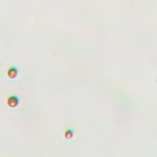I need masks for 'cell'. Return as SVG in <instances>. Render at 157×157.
I'll return each mask as SVG.
<instances>
[{
    "instance_id": "obj_3",
    "label": "cell",
    "mask_w": 157,
    "mask_h": 157,
    "mask_svg": "<svg viewBox=\"0 0 157 157\" xmlns=\"http://www.w3.org/2000/svg\"><path fill=\"white\" fill-rule=\"evenodd\" d=\"M74 137V130L73 129H66L65 133H64V139L65 140H71Z\"/></svg>"
},
{
    "instance_id": "obj_2",
    "label": "cell",
    "mask_w": 157,
    "mask_h": 157,
    "mask_svg": "<svg viewBox=\"0 0 157 157\" xmlns=\"http://www.w3.org/2000/svg\"><path fill=\"white\" fill-rule=\"evenodd\" d=\"M17 74H19V71H17V69L16 68H9V70H8V73H6V75H8V77L9 79H11V80H15L16 77H17Z\"/></svg>"
},
{
    "instance_id": "obj_1",
    "label": "cell",
    "mask_w": 157,
    "mask_h": 157,
    "mask_svg": "<svg viewBox=\"0 0 157 157\" xmlns=\"http://www.w3.org/2000/svg\"><path fill=\"white\" fill-rule=\"evenodd\" d=\"M6 103H8V106L10 108H16L17 106H19V103H20L19 97H17V96H9Z\"/></svg>"
}]
</instances>
